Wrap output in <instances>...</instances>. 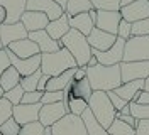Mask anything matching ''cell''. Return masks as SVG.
Masks as SVG:
<instances>
[{"mask_svg": "<svg viewBox=\"0 0 149 135\" xmlns=\"http://www.w3.org/2000/svg\"><path fill=\"white\" fill-rule=\"evenodd\" d=\"M86 78L93 91H105V93L115 91L122 84L120 64L117 66L97 64L93 68H86Z\"/></svg>", "mask_w": 149, "mask_h": 135, "instance_id": "cell-1", "label": "cell"}, {"mask_svg": "<svg viewBox=\"0 0 149 135\" xmlns=\"http://www.w3.org/2000/svg\"><path fill=\"white\" fill-rule=\"evenodd\" d=\"M74 68H78V64L74 61V57L70 54V51L65 47H61L56 53L41 54V71L49 78L59 76L61 73L74 69Z\"/></svg>", "mask_w": 149, "mask_h": 135, "instance_id": "cell-2", "label": "cell"}, {"mask_svg": "<svg viewBox=\"0 0 149 135\" xmlns=\"http://www.w3.org/2000/svg\"><path fill=\"white\" fill-rule=\"evenodd\" d=\"M59 44H61V47L70 51V54L74 57V61L78 64V68H86L88 59L92 57V47L83 34H80L74 29H70V32L59 41Z\"/></svg>", "mask_w": 149, "mask_h": 135, "instance_id": "cell-3", "label": "cell"}, {"mask_svg": "<svg viewBox=\"0 0 149 135\" xmlns=\"http://www.w3.org/2000/svg\"><path fill=\"white\" fill-rule=\"evenodd\" d=\"M88 108L93 113V117L98 120V123L107 130L115 120V108L109 100V95L105 91H93L88 100Z\"/></svg>", "mask_w": 149, "mask_h": 135, "instance_id": "cell-4", "label": "cell"}, {"mask_svg": "<svg viewBox=\"0 0 149 135\" xmlns=\"http://www.w3.org/2000/svg\"><path fill=\"white\" fill-rule=\"evenodd\" d=\"M134 61H149V36H132L125 41L122 63Z\"/></svg>", "mask_w": 149, "mask_h": 135, "instance_id": "cell-5", "label": "cell"}, {"mask_svg": "<svg viewBox=\"0 0 149 135\" xmlns=\"http://www.w3.org/2000/svg\"><path fill=\"white\" fill-rule=\"evenodd\" d=\"M51 128H53V135H88L81 117H76L71 113L63 117Z\"/></svg>", "mask_w": 149, "mask_h": 135, "instance_id": "cell-6", "label": "cell"}, {"mask_svg": "<svg viewBox=\"0 0 149 135\" xmlns=\"http://www.w3.org/2000/svg\"><path fill=\"white\" fill-rule=\"evenodd\" d=\"M124 47H125V41L117 37V41L113 42L110 49H107L103 53L92 49V54L98 59V64H102V66H117L124 61Z\"/></svg>", "mask_w": 149, "mask_h": 135, "instance_id": "cell-7", "label": "cell"}, {"mask_svg": "<svg viewBox=\"0 0 149 135\" xmlns=\"http://www.w3.org/2000/svg\"><path fill=\"white\" fill-rule=\"evenodd\" d=\"M68 115V108L65 101L59 103H51V105H42L39 111V123L42 127H53L58 123L63 117Z\"/></svg>", "mask_w": 149, "mask_h": 135, "instance_id": "cell-8", "label": "cell"}, {"mask_svg": "<svg viewBox=\"0 0 149 135\" xmlns=\"http://www.w3.org/2000/svg\"><path fill=\"white\" fill-rule=\"evenodd\" d=\"M122 83L136 80H146L149 76V61H134V63H120Z\"/></svg>", "mask_w": 149, "mask_h": 135, "instance_id": "cell-9", "label": "cell"}, {"mask_svg": "<svg viewBox=\"0 0 149 135\" xmlns=\"http://www.w3.org/2000/svg\"><path fill=\"white\" fill-rule=\"evenodd\" d=\"M41 108H42V103H36V105H24V103H20V105H15L12 108V118L20 127L39 122Z\"/></svg>", "mask_w": 149, "mask_h": 135, "instance_id": "cell-10", "label": "cell"}, {"mask_svg": "<svg viewBox=\"0 0 149 135\" xmlns=\"http://www.w3.org/2000/svg\"><path fill=\"white\" fill-rule=\"evenodd\" d=\"M120 15L124 20H127L130 24L134 22H139L144 19L149 17V0H137V2H132L125 7H120Z\"/></svg>", "mask_w": 149, "mask_h": 135, "instance_id": "cell-11", "label": "cell"}, {"mask_svg": "<svg viewBox=\"0 0 149 135\" xmlns=\"http://www.w3.org/2000/svg\"><path fill=\"white\" fill-rule=\"evenodd\" d=\"M122 20L120 12L115 10H97V22L95 27H98L103 32H109L112 36H117V29Z\"/></svg>", "mask_w": 149, "mask_h": 135, "instance_id": "cell-12", "label": "cell"}, {"mask_svg": "<svg viewBox=\"0 0 149 135\" xmlns=\"http://www.w3.org/2000/svg\"><path fill=\"white\" fill-rule=\"evenodd\" d=\"M29 32L26 30V27L22 26V22H15V24H2L0 26V41L3 47H9L12 42L15 41H22L27 39Z\"/></svg>", "mask_w": 149, "mask_h": 135, "instance_id": "cell-13", "label": "cell"}, {"mask_svg": "<svg viewBox=\"0 0 149 135\" xmlns=\"http://www.w3.org/2000/svg\"><path fill=\"white\" fill-rule=\"evenodd\" d=\"M7 54H9V59H10V66L17 69L20 78L29 76V74H34L36 71L41 69V54L34 56V57H29V59H20L15 54L10 53L9 49H7Z\"/></svg>", "mask_w": 149, "mask_h": 135, "instance_id": "cell-14", "label": "cell"}, {"mask_svg": "<svg viewBox=\"0 0 149 135\" xmlns=\"http://www.w3.org/2000/svg\"><path fill=\"white\" fill-rule=\"evenodd\" d=\"M26 10L41 12V14L47 15L49 20H54V19L61 17V15L65 14V10L61 9L56 2H53V0H27Z\"/></svg>", "mask_w": 149, "mask_h": 135, "instance_id": "cell-15", "label": "cell"}, {"mask_svg": "<svg viewBox=\"0 0 149 135\" xmlns=\"http://www.w3.org/2000/svg\"><path fill=\"white\" fill-rule=\"evenodd\" d=\"M86 41H88V44H90V47H92L93 51L103 53V51L110 49L112 46H113V42L117 41V36H112L109 32H103L98 27H95L90 32V36L86 37Z\"/></svg>", "mask_w": 149, "mask_h": 135, "instance_id": "cell-16", "label": "cell"}, {"mask_svg": "<svg viewBox=\"0 0 149 135\" xmlns=\"http://www.w3.org/2000/svg\"><path fill=\"white\" fill-rule=\"evenodd\" d=\"M22 26L26 27L27 32H37V30H44L49 24L47 15L41 14V12H34V10H26L20 17Z\"/></svg>", "mask_w": 149, "mask_h": 135, "instance_id": "cell-17", "label": "cell"}, {"mask_svg": "<svg viewBox=\"0 0 149 135\" xmlns=\"http://www.w3.org/2000/svg\"><path fill=\"white\" fill-rule=\"evenodd\" d=\"M5 49H9L12 54H15L17 57L20 59H29V57H34V56H39L41 51H39V46L34 42V41H31V39H22V41H15V42H12L9 47H5Z\"/></svg>", "mask_w": 149, "mask_h": 135, "instance_id": "cell-18", "label": "cell"}, {"mask_svg": "<svg viewBox=\"0 0 149 135\" xmlns=\"http://www.w3.org/2000/svg\"><path fill=\"white\" fill-rule=\"evenodd\" d=\"M92 86H90V81L88 78H85L81 81H71L65 90V101L70 98H81L85 101H88L92 96Z\"/></svg>", "mask_w": 149, "mask_h": 135, "instance_id": "cell-19", "label": "cell"}, {"mask_svg": "<svg viewBox=\"0 0 149 135\" xmlns=\"http://www.w3.org/2000/svg\"><path fill=\"white\" fill-rule=\"evenodd\" d=\"M29 39L34 41V42L39 46L41 54L56 53V51L61 49V44H59L58 41H54V39H51V36L46 32V29H44V30H37V32H29Z\"/></svg>", "mask_w": 149, "mask_h": 135, "instance_id": "cell-20", "label": "cell"}, {"mask_svg": "<svg viewBox=\"0 0 149 135\" xmlns=\"http://www.w3.org/2000/svg\"><path fill=\"white\" fill-rule=\"evenodd\" d=\"M0 5L7 12V24H15L20 22L22 14L26 12L27 0H0Z\"/></svg>", "mask_w": 149, "mask_h": 135, "instance_id": "cell-21", "label": "cell"}, {"mask_svg": "<svg viewBox=\"0 0 149 135\" xmlns=\"http://www.w3.org/2000/svg\"><path fill=\"white\" fill-rule=\"evenodd\" d=\"M144 90V80H136L129 81V83H122L120 86L115 90V95H119L124 101H136V98L139 96V93Z\"/></svg>", "mask_w": 149, "mask_h": 135, "instance_id": "cell-22", "label": "cell"}, {"mask_svg": "<svg viewBox=\"0 0 149 135\" xmlns=\"http://www.w3.org/2000/svg\"><path fill=\"white\" fill-rule=\"evenodd\" d=\"M70 20H68V15L63 14L61 17L54 19V20H49V24L46 27V32L51 36V39H54V41H61L63 37L70 32Z\"/></svg>", "mask_w": 149, "mask_h": 135, "instance_id": "cell-23", "label": "cell"}, {"mask_svg": "<svg viewBox=\"0 0 149 135\" xmlns=\"http://www.w3.org/2000/svg\"><path fill=\"white\" fill-rule=\"evenodd\" d=\"M70 20V27L78 30L80 34H83L85 37L90 36L93 29H95V22L90 19V14L85 12V14H78V15H73V17H68Z\"/></svg>", "mask_w": 149, "mask_h": 135, "instance_id": "cell-24", "label": "cell"}, {"mask_svg": "<svg viewBox=\"0 0 149 135\" xmlns=\"http://www.w3.org/2000/svg\"><path fill=\"white\" fill-rule=\"evenodd\" d=\"M74 69H76V68H74ZM74 69H68V71L61 73L59 76L49 78L46 91H65L66 86H68V84L73 81V78H74Z\"/></svg>", "mask_w": 149, "mask_h": 135, "instance_id": "cell-25", "label": "cell"}, {"mask_svg": "<svg viewBox=\"0 0 149 135\" xmlns=\"http://www.w3.org/2000/svg\"><path fill=\"white\" fill-rule=\"evenodd\" d=\"M81 120H83V125H85V128H86V134L88 135H109L107 130L98 123V120L93 117V113L90 111V108H86L83 111Z\"/></svg>", "mask_w": 149, "mask_h": 135, "instance_id": "cell-26", "label": "cell"}, {"mask_svg": "<svg viewBox=\"0 0 149 135\" xmlns=\"http://www.w3.org/2000/svg\"><path fill=\"white\" fill-rule=\"evenodd\" d=\"M19 84H20V74H19V71L15 68L10 66V68H7L5 71L2 73V76H0V86H2L3 93L12 90V88H15V86H19Z\"/></svg>", "mask_w": 149, "mask_h": 135, "instance_id": "cell-27", "label": "cell"}, {"mask_svg": "<svg viewBox=\"0 0 149 135\" xmlns=\"http://www.w3.org/2000/svg\"><path fill=\"white\" fill-rule=\"evenodd\" d=\"M92 9H93V5H92L90 0H68L65 14L68 17H73V15H78V14L90 12Z\"/></svg>", "mask_w": 149, "mask_h": 135, "instance_id": "cell-28", "label": "cell"}, {"mask_svg": "<svg viewBox=\"0 0 149 135\" xmlns=\"http://www.w3.org/2000/svg\"><path fill=\"white\" fill-rule=\"evenodd\" d=\"M107 134L109 135H136V128L115 118L113 123L107 128Z\"/></svg>", "mask_w": 149, "mask_h": 135, "instance_id": "cell-29", "label": "cell"}, {"mask_svg": "<svg viewBox=\"0 0 149 135\" xmlns=\"http://www.w3.org/2000/svg\"><path fill=\"white\" fill-rule=\"evenodd\" d=\"M66 108H68V113L71 115H76V117H81L83 111L88 108V101H85L81 98H70L65 101Z\"/></svg>", "mask_w": 149, "mask_h": 135, "instance_id": "cell-30", "label": "cell"}, {"mask_svg": "<svg viewBox=\"0 0 149 135\" xmlns=\"http://www.w3.org/2000/svg\"><path fill=\"white\" fill-rule=\"evenodd\" d=\"M41 76H42V71L39 69L36 71L34 74H29V76H24V78H20V86H22V90L29 93V91H37V83L41 80Z\"/></svg>", "mask_w": 149, "mask_h": 135, "instance_id": "cell-31", "label": "cell"}, {"mask_svg": "<svg viewBox=\"0 0 149 135\" xmlns=\"http://www.w3.org/2000/svg\"><path fill=\"white\" fill-rule=\"evenodd\" d=\"M129 108H130V115L136 120H149V105H139L136 101H130Z\"/></svg>", "mask_w": 149, "mask_h": 135, "instance_id": "cell-32", "label": "cell"}, {"mask_svg": "<svg viewBox=\"0 0 149 135\" xmlns=\"http://www.w3.org/2000/svg\"><path fill=\"white\" fill-rule=\"evenodd\" d=\"M95 10H120V0H90Z\"/></svg>", "mask_w": 149, "mask_h": 135, "instance_id": "cell-33", "label": "cell"}, {"mask_svg": "<svg viewBox=\"0 0 149 135\" xmlns=\"http://www.w3.org/2000/svg\"><path fill=\"white\" fill-rule=\"evenodd\" d=\"M24 93H26V91L22 90V86L19 84V86H15V88H12V90L5 91V93H3V98L7 100L12 107H15V105H20Z\"/></svg>", "mask_w": 149, "mask_h": 135, "instance_id": "cell-34", "label": "cell"}, {"mask_svg": "<svg viewBox=\"0 0 149 135\" xmlns=\"http://www.w3.org/2000/svg\"><path fill=\"white\" fill-rule=\"evenodd\" d=\"M65 101V91H44L41 103L42 105H51V103H59Z\"/></svg>", "mask_w": 149, "mask_h": 135, "instance_id": "cell-35", "label": "cell"}, {"mask_svg": "<svg viewBox=\"0 0 149 135\" xmlns=\"http://www.w3.org/2000/svg\"><path fill=\"white\" fill-rule=\"evenodd\" d=\"M20 128H22V127L10 117L3 125L0 127V135H19L20 134Z\"/></svg>", "mask_w": 149, "mask_h": 135, "instance_id": "cell-36", "label": "cell"}, {"mask_svg": "<svg viewBox=\"0 0 149 135\" xmlns=\"http://www.w3.org/2000/svg\"><path fill=\"white\" fill-rule=\"evenodd\" d=\"M12 108L14 107H12L5 98H0V127L12 117Z\"/></svg>", "mask_w": 149, "mask_h": 135, "instance_id": "cell-37", "label": "cell"}, {"mask_svg": "<svg viewBox=\"0 0 149 135\" xmlns=\"http://www.w3.org/2000/svg\"><path fill=\"white\" fill-rule=\"evenodd\" d=\"M19 135H44V127L39 122H34V123H29V125L22 127Z\"/></svg>", "mask_w": 149, "mask_h": 135, "instance_id": "cell-38", "label": "cell"}, {"mask_svg": "<svg viewBox=\"0 0 149 135\" xmlns=\"http://www.w3.org/2000/svg\"><path fill=\"white\" fill-rule=\"evenodd\" d=\"M132 36H149V17L132 24Z\"/></svg>", "mask_w": 149, "mask_h": 135, "instance_id": "cell-39", "label": "cell"}, {"mask_svg": "<svg viewBox=\"0 0 149 135\" xmlns=\"http://www.w3.org/2000/svg\"><path fill=\"white\" fill-rule=\"evenodd\" d=\"M117 37H120L124 41H127L129 37H132V24L122 19L120 24H119V29H117Z\"/></svg>", "mask_w": 149, "mask_h": 135, "instance_id": "cell-40", "label": "cell"}, {"mask_svg": "<svg viewBox=\"0 0 149 135\" xmlns=\"http://www.w3.org/2000/svg\"><path fill=\"white\" fill-rule=\"evenodd\" d=\"M41 98H42L41 91H29V93H24L20 103H24V105H36V103H41Z\"/></svg>", "mask_w": 149, "mask_h": 135, "instance_id": "cell-41", "label": "cell"}, {"mask_svg": "<svg viewBox=\"0 0 149 135\" xmlns=\"http://www.w3.org/2000/svg\"><path fill=\"white\" fill-rule=\"evenodd\" d=\"M107 95H109V100H110V103L113 105L115 111H122L124 108L129 105V103H127V101H124V100H122L119 95H115V91H109Z\"/></svg>", "mask_w": 149, "mask_h": 135, "instance_id": "cell-42", "label": "cell"}, {"mask_svg": "<svg viewBox=\"0 0 149 135\" xmlns=\"http://www.w3.org/2000/svg\"><path fill=\"white\" fill-rule=\"evenodd\" d=\"M7 68H10V59H9V54H7V49L3 47V49H0V76Z\"/></svg>", "mask_w": 149, "mask_h": 135, "instance_id": "cell-43", "label": "cell"}, {"mask_svg": "<svg viewBox=\"0 0 149 135\" xmlns=\"http://www.w3.org/2000/svg\"><path fill=\"white\" fill-rule=\"evenodd\" d=\"M115 118L117 120H120V122H124V123H127V125H130V127H134L136 128V125H137V120L132 117V115H125V113H120V111H117L115 113Z\"/></svg>", "mask_w": 149, "mask_h": 135, "instance_id": "cell-44", "label": "cell"}, {"mask_svg": "<svg viewBox=\"0 0 149 135\" xmlns=\"http://www.w3.org/2000/svg\"><path fill=\"white\" fill-rule=\"evenodd\" d=\"M136 135H149V120H137Z\"/></svg>", "mask_w": 149, "mask_h": 135, "instance_id": "cell-45", "label": "cell"}, {"mask_svg": "<svg viewBox=\"0 0 149 135\" xmlns=\"http://www.w3.org/2000/svg\"><path fill=\"white\" fill-rule=\"evenodd\" d=\"M136 103H139V105H149V93L148 91H141L139 96L136 98Z\"/></svg>", "mask_w": 149, "mask_h": 135, "instance_id": "cell-46", "label": "cell"}, {"mask_svg": "<svg viewBox=\"0 0 149 135\" xmlns=\"http://www.w3.org/2000/svg\"><path fill=\"white\" fill-rule=\"evenodd\" d=\"M47 81H49V76L42 74V76H41V80H39V83H37V91L44 93V91H46V88H47Z\"/></svg>", "mask_w": 149, "mask_h": 135, "instance_id": "cell-47", "label": "cell"}, {"mask_svg": "<svg viewBox=\"0 0 149 135\" xmlns=\"http://www.w3.org/2000/svg\"><path fill=\"white\" fill-rule=\"evenodd\" d=\"M86 78V68H76L74 69V78L73 81H81Z\"/></svg>", "mask_w": 149, "mask_h": 135, "instance_id": "cell-48", "label": "cell"}, {"mask_svg": "<svg viewBox=\"0 0 149 135\" xmlns=\"http://www.w3.org/2000/svg\"><path fill=\"white\" fill-rule=\"evenodd\" d=\"M5 20H7V12H5V9L0 5V26L5 24Z\"/></svg>", "mask_w": 149, "mask_h": 135, "instance_id": "cell-49", "label": "cell"}, {"mask_svg": "<svg viewBox=\"0 0 149 135\" xmlns=\"http://www.w3.org/2000/svg\"><path fill=\"white\" fill-rule=\"evenodd\" d=\"M97 64H98V59H97V57H95V56L92 54V57L88 59V64H86V68H93V66H97Z\"/></svg>", "mask_w": 149, "mask_h": 135, "instance_id": "cell-50", "label": "cell"}, {"mask_svg": "<svg viewBox=\"0 0 149 135\" xmlns=\"http://www.w3.org/2000/svg\"><path fill=\"white\" fill-rule=\"evenodd\" d=\"M53 2H56V3H58V5H59L63 10H65L66 5H68V0H53Z\"/></svg>", "mask_w": 149, "mask_h": 135, "instance_id": "cell-51", "label": "cell"}, {"mask_svg": "<svg viewBox=\"0 0 149 135\" xmlns=\"http://www.w3.org/2000/svg\"><path fill=\"white\" fill-rule=\"evenodd\" d=\"M88 14H90V19H92L93 22H97V10H95V9H92L90 12H88Z\"/></svg>", "mask_w": 149, "mask_h": 135, "instance_id": "cell-52", "label": "cell"}, {"mask_svg": "<svg viewBox=\"0 0 149 135\" xmlns=\"http://www.w3.org/2000/svg\"><path fill=\"white\" fill-rule=\"evenodd\" d=\"M132 2H137V0H120V7H125V5H129Z\"/></svg>", "mask_w": 149, "mask_h": 135, "instance_id": "cell-53", "label": "cell"}, {"mask_svg": "<svg viewBox=\"0 0 149 135\" xmlns=\"http://www.w3.org/2000/svg\"><path fill=\"white\" fill-rule=\"evenodd\" d=\"M144 91H148L149 93V76L144 80Z\"/></svg>", "mask_w": 149, "mask_h": 135, "instance_id": "cell-54", "label": "cell"}, {"mask_svg": "<svg viewBox=\"0 0 149 135\" xmlns=\"http://www.w3.org/2000/svg\"><path fill=\"white\" fill-rule=\"evenodd\" d=\"M44 135H53V128L51 127H44Z\"/></svg>", "mask_w": 149, "mask_h": 135, "instance_id": "cell-55", "label": "cell"}, {"mask_svg": "<svg viewBox=\"0 0 149 135\" xmlns=\"http://www.w3.org/2000/svg\"><path fill=\"white\" fill-rule=\"evenodd\" d=\"M0 98H3V90H2V86H0Z\"/></svg>", "mask_w": 149, "mask_h": 135, "instance_id": "cell-56", "label": "cell"}, {"mask_svg": "<svg viewBox=\"0 0 149 135\" xmlns=\"http://www.w3.org/2000/svg\"><path fill=\"white\" fill-rule=\"evenodd\" d=\"M0 49H3V46H2V41H0Z\"/></svg>", "mask_w": 149, "mask_h": 135, "instance_id": "cell-57", "label": "cell"}]
</instances>
